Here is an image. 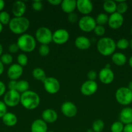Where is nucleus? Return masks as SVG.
I'll return each instance as SVG.
<instances>
[{
  "label": "nucleus",
  "mask_w": 132,
  "mask_h": 132,
  "mask_svg": "<svg viewBox=\"0 0 132 132\" xmlns=\"http://www.w3.org/2000/svg\"><path fill=\"white\" fill-rule=\"evenodd\" d=\"M20 103L25 109L33 110L40 105V97L35 92L28 90L21 94Z\"/></svg>",
  "instance_id": "nucleus-1"
},
{
  "label": "nucleus",
  "mask_w": 132,
  "mask_h": 132,
  "mask_svg": "<svg viewBox=\"0 0 132 132\" xmlns=\"http://www.w3.org/2000/svg\"><path fill=\"white\" fill-rule=\"evenodd\" d=\"M30 21L25 17H14L9 24L10 30L14 34L22 35L29 28Z\"/></svg>",
  "instance_id": "nucleus-2"
},
{
  "label": "nucleus",
  "mask_w": 132,
  "mask_h": 132,
  "mask_svg": "<svg viewBox=\"0 0 132 132\" xmlns=\"http://www.w3.org/2000/svg\"><path fill=\"white\" fill-rule=\"evenodd\" d=\"M116 48V43L111 37H102L97 42V50L101 55L104 56L113 55L115 53Z\"/></svg>",
  "instance_id": "nucleus-3"
},
{
  "label": "nucleus",
  "mask_w": 132,
  "mask_h": 132,
  "mask_svg": "<svg viewBox=\"0 0 132 132\" xmlns=\"http://www.w3.org/2000/svg\"><path fill=\"white\" fill-rule=\"evenodd\" d=\"M17 45L19 50L26 53L32 52L36 46V40L32 35L23 34L17 40Z\"/></svg>",
  "instance_id": "nucleus-4"
},
{
  "label": "nucleus",
  "mask_w": 132,
  "mask_h": 132,
  "mask_svg": "<svg viewBox=\"0 0 132 132\" xmlns=\"http://www.w3.org/2000/svg\"><path fill=\"white\" fill-rule=\"evenodd\" d=\"M115 99L121 105H129L132 103V91L128 87L119 88L115 92Z\"/></svg>",
  "instance_id": "nucleus-5"
},
{
  "label": "nucleus",
  "mask_w": 132,
  "mask_h": 132,
  "mask_svg": "<svg viewBox=\"0 0 132 132\" xmlns=\"http://www.w3.org/2000/svg\"><path fill=\"white\" fill-rule=\"evenodd\" d=\"M36 41L41 45H49L53 41V33L49 28L41 27L38 28L35 34Z\"/></svg>",
  "instance_id": "nucleus-6"
},
{
  "label": "nucleus",
  "mask_w": 132,
  "mask_h": 132,
  "mask_svg": "<svg viewBox=\"0 0 132 132\" xmlns=\"http://www.w3.org/2000/svg\"><path fill=\"white\" fill-rule=\"evenodd\" d=\"M97 25L95 19L90 15H84L78 21V27L80 29L87 33L94 30Z\"/></svg>",
  "instance_id": "nucleus-7"
},
{
  "label": "nucleus",
  "mask_w": 132,
  "mask_h": 132,
  "mask_svg": "<svg viewBox=\"0 0 132 132\" xmlns=\"http://www.w3.org/2000/svg\"><path fill=\"white\" fill-rule=\"evenodd\" d=\"M21 95L16 90H9L4 95L3 102L7 106L15 107L20 103Z\"/></svg>",
  "instance_id": "nucleus-8"
},
{
  "label": "nucleus",
  "mask_w": 132,
  "mask_h": 132,
  "mask_svg": "<svg viewBox=\"0 0 132 132\" xmlns=\"http://www.w3.org/2000/svg\"><path fill=\"white\" fill-rule=\"evenodd\" d=\"M43 83L44 89L49 94H56L60 91V83L58 79L53 77H47Z\"/></svg>",
  "instance_id": "nucleus-9"
},
{
  "label": "nucleus",
  "mask_w": 132,
  "mask_h": 132,
  "mask_svg": "<svg viewBox=\"0 0 132 132\" xmlns=\"http://www.w3.org/2000/svg\"><path fill=\"white\" fill-rule=\"evenodd\" d=\"M69 39V33L63 28L56 30L53 34V41L57 45H63L68 41Z\"/></svg>",
  "instance_id": "nucleus-10"
},
{
  "label": "nucleus",
  "mask_w": 132,
  "mask_h": 132,
  "mask_svg": "<svg viewBox=\"0 0 132 132\" xmlns=\"http://www.w3.org/2000/svg\"><path fill=\"white\" fill-rule=\"evenodd\" d=\"M98 90V85L95 81H85L82 85L80 88V92L82 94L85 96H90L96 93Z\"/></svg>",
  "instance_id": "nucleus-11"
},
{
  "label": "nucleus",
  "mask_w": 132,
  "mask_h": 132,
  "mask_svg": "<svg viewBox=\"0 0 132 132\" xmlns=\"http://www.w3.org/2000/svg\"><path fill=\"white\" fill-rule=\"evenodd\" d=\"M61 112L67 117H73L76 116L78 109L76 106L71 101H65L61 106Z\"/></svg>",
  "instance_id": "nucleus-12"
},
{
  "label": "nucleus",
  "mask_w": 132,
  "mask_h": 132,
  "mask_svg": "<svg viewBox=\"0 0 132 132\" xmlns=\"http://www.w3.org/2000/svg\"><path fill=\"white\" fill-rule=\"evenodd\" d=\"M98 78L100 82L104 85H109L113 81L115 75L111 68L105 67L100 70L98 73Z\"/></svg>",
  "instance_id": "nucleus-13"
},
{
  "label": "nucleus",
  "mask_w": 132,
  "mask_h": 132,
  "mask_svg": "<svg viewBox=\"0 0 132 132\" xmlns=\"http://www.w3.org/2000/svg\"><path fill=\"white\" fill-rule=\"evenodd\" d=\"M108 25L111 28L114 30L119 29L124 23V17L122 14L115 12L109 16Z\"/></svg>",
  "instance_id": "nucleus-14"
},
{
  "label": "nucleus",
  "mask_w": 132,
  "mask_h": 132,
  "mask_svg": "<svg viewBox=\"0 0 132 132\" xmlns=\"http://www.w3.org/2000/svg\"><path fill=\"white\" fill-rule=\"evenodd\" d=\"M76 9L81 14L87 15L93 9V5L89 0H78L76 1Z\"/></svg>",
  "instance_id": "nucleus-15"
},
{
  "label": "nucleus",
  "mask_w": 132,
  "mask_h": 132,
  "mask_svg": "<svg viewBox=\"0 0 132 132\" xmlns=\"http://www.w3.org/2000/svg\"><path fill=\"white\" fill-rule=\"evenodd\" d=\"M23 72V67H21L18 63H16L10 66L7 70V76L10 80L16 81L22 76Z\"/></svg>",
  "instance_id": "nucleus-16"
},
{
  "label": "nucleus",
  "mask_w": 132,
  "mask_h": 132,
  "mask_svg": "<svg viewBox=\"0 0 132 132\" xmlns=\"http://www.w3.org/2000/svg\"><path fill=\"white\" fill-rule=\"evenodd\" d=\"M41 118L46 123H54L58 119V114L53 109L47 108L42 112Z\"/></svg>",
  "instance_id": "nucleus-17"
},
{
  "label": "nucleus",
  "mask_w": 132,
  "mask_h": 132,
  "mask_svg": "<svg viewBox=\"0 0 132 132\" xmlns=\"http://www.w3.org/2000/svg\"><path fill=\"white\" fill-rule=\"evenodd\" d=\"M27 6L23 1H17L14 2L13 4L12 12L14 17L19 18V17H23L26 12Z\"/></svg>",
  "instance_id": "nucleus-18"
},
{
  "label": "nucleus",
  "mask_w": 132,
  "mask_h": 132,
  "mask_svg": "<svg viewBox=\"0 0 132 132\" xmlns=\"http://www.w3.org/2000/svg\"><path fill=\"white\" fill-rule=\"evenodd\" d=\"M120 121L124 125L132 124V108L126 107L123 108L119 115Z\"/></svg>",
  "instance_id": "nucleus-19"
},
{
  "label": "nucleus",
  "mask_w": 132,
  "mask_h": 132,
  "mask_svg": "<svg viewBox=\"0 0 132 132\" xmlns=\"http://www.w3.org/2000/svg\"><path fill=\"white\" fill-rule=\"evenodd\" d=\"M75 45L79 50H85L89 48L91 45L90 39L85 36H78L75 41Z\"/></svg>",
  "instance_id": "nucleus-20"
},
{
  "label": "nucleus",
  "mask_w": 132,
  "mask_h": 132,
  "mask_svg": "<svg viewBox=\"0 0 132 132\" xmlns=\"http://www.w3.org/2000/svg\"><path fill=\"white\" fill-rule=\"evenodd\" d=\"M47 129L46 122L40 119L34 120L31 126V132H47Z\"/></svg>",
  "instance_id": "nucleus-21"
},
{
  "label": "nucleus",
  "mask_w": 132,
  "mask_h": 132,
  "mask_svg": "<svg viewBox=\"0 0 132 132\" xmlns=\"http://www.w3.org/2000/svg\"><path fill=\"white\" fill-rule=\"evenodd\" d=\"M61 7L65 13L69 14L74 12L76 9V1L75 0H63L61 3Z\"/></svg>",
  "instance_id": "nucleus-22"
},
{
  "label": "nucleus",
  "mask_w": 132,
  "mask_h": 132,
  "mask_svg": "<svg viewBox=\"0 0 132 132\" xmlns=\"http://www.w3.org/2000/svg\"><path fill=\"white\" fill-rule=\"evenodd\" d=\"M1 119L4 125L9 127L14 126L18 122L16 116L12 112H7Z\"/></svg>",
  "instance_id": "nucleus-23"
},
{
  "label": "nucleus",
  "mask_w": 132,
  "mask_h": 132,
  "mask_svg": "<svg viewBox=\"0 0 132 132\" xmlns=\"http://www.w3.org/2000/svg\"><path fill=\"white\" fill-rule=\"evenodd\" d=\"M111 61L116 66L121 67L126 63L127 58L126 56L122 53L116 52L114 53L111 56Z\"/></svg>",
  "instance_id": "nucleus-24"
},
{
  "label": "nucleus",
  "mask_w": 132,
  "mask_h": 132,
  "mask_svg": "<svg viewBox=\"0 0 132 132\" xmlns=\"http://www.w3.org/2000/svg\"><path fill=\"white\" fill-rule=\"evenodd\" d=\"M116 1L113 0H107L105 1L103 3V9L104 11L107 14H112L116 12Z\"/></svg>",
  "instance_id": "nucleus-25"
},
{
  "label": "nucleus",
  "mask_w": 132,
  "mask_h": 132,
  "mask_svg": "<svg viewBox=\"0 0 132 132\" xmlns=\"http://www.w3.org/2000/svg\"><path fill=\"white\" fill-rule=\"evenodd\" d=\"M32 74L34 79H35L37 81H41V82H43L45 79L47 78L46 73H45V71L42 68H38V67L34 68L32 70Z\"/></svg>",
  "instance_id": "nucleus-26"
},
{
  "label": "nucleus",
  "mask_w": 132,
  "mask_h": 132,
  "mask_svg": "<svg viewBox=\"0 0 132 132\" xmlns=\"http://www.w3.org/2000/svg\"><path fill=\"white\" fill-rule=\"evenodd\" d=\"M29 83L26 80H20L17 82L16 91L18 92L19 94H23L25 92L28 91L29 88Z\"/></svg>",
  "instance_id": "nucleus-27"
},
{
  "label": "nucleus",
  "mask_w": 132,
  "mask_h": 132,
  "mask_svg": "<svg viewBox=\"0 0 132 132\" xmlns=\"http://www.w3.org/2000/svg\"><path fill=\"white\" fill-rule=\"evenodd\" d=\"M109 16L105 13H100L96 18L95 21L97 25L103 26L108 23Z\"/></svg>",
  "instance_id": "nucleus-28"
},
{
  "label": "nucleus",
  "mask_w": 132,
  "mask_h": 132,
  "mask_svg": "<svg viewBox=\"0 0 132 132\" xmlns=\"http://www.w3.org/2000/svg\"><path fill=\"white\" fill-rule=\"evenodd\" d=\"M104 129V122L101 119H97L93 122L92 130L94 132H102Z\"/></svg>",
  "instance_id": "nucleus-29"
},
{
  "label": "nucleus",
  "mask_w": 132,
  "mask_h": 132,
  "mask_svg": "<svg viewBox=\"0 0 132 132\" xmlns=\"http://www.w3.org/2000/svg\"><path fill=\"white\" fill-rule=\"evenodd\" d=\"M118 3L117 6H116V12L119 13V14H122L126 12V11L128 10V4L126 1H116Z\"/></svg>",
  "instance_id": "nucleus-30"
},
{
  "label": "nucleus",
  "mask_w": 132,
  "mask_h": 132,
  "mask_svg": "<svg viewBox=\"0 0 132 132\" xmlns=\"http://www.w3.org/2000/svg\"><path fill=\"white\" fill-rule=\"evenodd\" d=\"M116 46L120 50H126L129 46V41L125 38L120 39L116 43Z\"/></svg>",
  "instance_id": "nucleus-31"
},
{
  "label": "nucleus",
  "mask_w": 132,
  "mask_h": 132,
  "mask_svg": "<svg viewBox=\"0 0 132 132\" xmlns=\"http://www.w3.org/2000/svg\"><path fill=\"white\" fill-rule=\"evenodd\" d=\"M10 15L7 12L2 11L0 12V23L3 24H9L10 23Z\"/></svg>",
  "instance_id": "nucleus-32"
},
{
  "label": "nucleus",
  "mask_w": 132,
  "mask_h": 132,
  "mask_svg": "<svg viewBox=\"0 0 132 132\" xmlns=\"http://www.w3.org/2000/svg\"><path fill=\"white\" fill-rule=\"evenodd\" d=\"M124 127V124L120 121H116L111 125L110 130L111 132H123Z\"/></svg>",
  "instance_id": "nucleus-33"
},
{
  "label": "nucleus",
  "mask_w": 132,
  "mask_h": 132,
  "mask_svg": "<svg viewBox=\"0 0 132 132\" xmlns=\"http://www.w3.org/2000/svg\"><path fill=\"white\" fill-rule=\"evenodd\" d=\"M28 57L27 55L25 54H19L17 57V62L18 64H19L21 67H25L28 63Z\"/></svg>",
  "instance_id": "nucleus-34"
},
{
  "label": "nucleus",
  "mask_w": 132,
  "mask_h": 132,
  "mask_svg": "<svg viewBox=\"0 0 132 132\" xmlns=\"http://www.w3.org/2000/svg\"><path fill=\"white\" fill-rule=\"evenodd\" d=\"M0 60H1V61L2 62L3 64L9 65V64H10L12 63L13 57L11 54H2V55L0 57Z\"/></svg>",
  "instance_id": "nucleus-35"
},
{
  "label": "nucleus",
  "mask_w": 132,
  "mask_h": 132,
  "mask_svg": "<svg viewBox=\"0 0 132 132\" xmlns=\"http://www.w3.org/2000/svg\"><path fill=\"white\" fill-rule=\"evenodd\" d=\"M39 54L43 57H45L49 55L50 52V47L48 45H41L38 49Z\"/></svg>",
  "instance_id": "nucleus-36"
},
{
  "label": "nucleus",
  "mask_w": 132,
  "mask_h": 132,
  "mask_svg": "<svg viewBox=\"0 0 132 132\" xmlns=\"http://www.w3.org/2000/svg\"><path fill=\"white\" fill-rule=\"evenodd\" d=\"M93 32L97 36H102L104 35L105 32H106V29L104 27V26L97 25Z\"/></svg>",
  "instance_id": "nucleus-37"
},
{
  "label": "nucleus",
  "mask_w": 132,
  "mask_h": 132,
  "mask_svg": "<svg viewBox=\"0 0 132 132\" xmlns=\"http://www.w3.org/2000/svg\"><path fill=\"white\" fill-rule=\"evenodd\" d=\"M32 8L36 12L41 11L43 9L42 2L40 1H34L32 3Z\"/></svg>",
  "instance_id": "nucleus-38"
},
{
  "label": "nucleus",
  "mask_w": 132,
  "mask_h": 132,
  "mask_svg": "<svg viewBox=\"0 0 132 132\" xmlns=\"http://www.w3.org/2000/svg\"><path fill=\"white\" fill-rule=\"evenodd\" d=\"M7 113V106L2 101H0V118H2Z\"/></svg>",
  "instance_id": "nucleus-39"
},
{
  "label": "nucleus",
  "mask_w": 132,
  "mask_h": 132,
  "mask_svg": "<svg viewBox=\"0 0 132 132\" xmlns=\"http://www.w3.org/2000/svg\"><path fill=\"white\" fill-rule=\"evenodd\" d=\"M19 48L18 47L17 43H12L11 45H9V51L10 52V53L11 54H15V53H17L18 51H19Z\"/></svg>",
  "instance_id": "nucleus-40"
},
{
  "label": "nucleus",
  "mask_w": 132,
  "mask_h": 132,
  "mask_svg": "<svg viewBox=\"0 0 132 132\" xmlns=\"http://www.w3.org/2000/svg\"><path fill=\"white\" fill-rule=\"evenodd\" d=\"M68 20L70 23H75L78 21V15L75 13L72 12L68 14Z\"/></svg>",
  "instance_id": "nucleus-41"
},
{
  "label": "nucleus",
  "mask_w": 132,
  "mask_h": 132,
  "mask_svg": "<svg viewBox=\"0 0 132 132\" xmlns=\"http://www.w3.org/2000/svg\"><path fill=\"white\" fill-rule=\"evenodd\" d=\"M87 76L88 80H90V81H95L97 77V72L94 70H90L88 72L87 74Z\"/></svg>",
  "instance_id": "nucleus-42"
},
{
  "label": "nucleus",
  "mask_w": 132,
  "mask_h": 132,
  "mask_svg": "<svg viewBox=\"0 0 132 132\" xmlns=\"http://www.w3.org/2000/svg\"><path fill=\"white\" fill-rule=\"evenodd\" d=\"M17 82L18 81H14V80H10L8 84V88L9 90H16Z\"/></svg>",
  "instance_id": "nucleus-43"
},
{
  "label": "nucleus",
  "mask_w": 132,
  "mask_h": 132,
  "mask_svg": "<svg viewBox=\"0 0 132 132\" xmlns=\"http://www.w3.org/2000/svg\"><path fill=\"white\" fill-rule=\"evenodd\" d=\"M6 92V86L3 81H0V97L3 95Z\"/></svg>",
  "instance_id": "nucleus-44"
},
{
  "label": "nucleus",
  "mask_w": 132,
  "mask_h": 132,
  "mask_svg": "<svg viewBox=\"0 0 132 132\" xmlns=\"http://www.w3.org/2000/svg\"><path fill=\"white\" fill-rule=\"evenodd\" d=\"M62 2V0H49L48 1L49 3H50L52 5H54V6H57V5H61Z\"/></svg>",
  "instance_id": "nucleus-45"
},
{
  "label": "nucleus",
  "mask_w": 132,
  "mask_h": 132,
  "mask_svg": "<svg viewBox=\"0 0 132 132\" xmlns=\"http://www.w3.org/2000/svg\"><path fill=\"white\" fill-rule=\"evenodd\" d=\"M123 132H132V124H129L124 126Z\"/></svg>",
  "instance_id": "nucleus-46"
},
{
  "label": "nucleus",
  "mask_w": 132,
  "mask_h": 132,
  "mask_svg": "<svg viewBox=\"0 0 132 132\" xmlns=\"http://www.w3.org/2000/svg\"><path fill=\"white\" fill-rule=\"evenodd\" d=\"M5 6V3L3 0H0V12L3 11Z\"/></svg>",
  "instance_id": "nucleus-47"
},
{
  "label": "nucleus",
  "mask_w": 132,
  "mask_h": 132,
  "mask_svg": "<svg viewBox=\"0 0 132 132\" xmlns=\"http://www.w3.org/2000/svg\"><path fill=\"white\" fill-rule=\"evenodd\" d=\"M4 69H5L4 68V64H3L2 62L0 60V76L3 74V73L4 72Z\"/></svg>",
  "instance_id": "nucleus-48"
},
{
  "label": "nucleus",
  "mask_w": 132,
  "mask_h": 132,
  "mask_svg": "<svg viewBox=\"0 0 132 132\" xmlns=\"http://www.w3.org/2000/svg\"><path fill=\"white\" fill-rule=\"evenodd\" d=\"M128 88L129 89V90H131V91H132V81H131L130 82H129V83H128Z\"/></svg>",
  "instance_id": "nucleus-49"
},
{
  "label": "nucleus",
  "mask_w": 132,
  "mask_h": 132,
  "mask_svg": "<svg viewBox=\"0 0 132 132\" xmlns=\"http://www.w3.org/2000/svg\"><path fill=\"white\" fill-rule=\"evenodd\" d=\"M3 52V48L2 45H1V44L0 43V57H1V55H2Z\"/></svg>",
  "instance_id": "nucleus-50"
},
{
  "label": "nucleus",
  "mask_w": 132,
  "mask_h": 132,
  "mask_svg": "<svg viewBox=\"0 0 132 132\" xmlns=\"http://www.w3.org/2000/svg\"><path fill=\"white\" fill-rule=\"evenodd\" d=\"M129 66H130L131 68H132V56H131L130 58H129Z\"/></svg>",
  "instance_id": "nucleus-51"
},
{
  "label": "nucleus",
  "mask_w": 132,
  "mask_h": 132,
  "mask_svg": "<svg viewBox=\"0 0 132 132\" xmlns=\"http://www.w3.org/2000/svg\"><path fill=\"white\" fill-rule=\"evenodd\" d=\"M3 29V24L0 23V34L2 32Z\"/></svg>",
  "instance_id": "nucleus-52"
},
{
  "label": "nucleus",
  "mask_w": 132,
  "mask_h": 132,
  "mask_svg": "<svg viewBox=\"0 0 132 132\" xmlns=\"http://www.w3.org/2000/svg\"><path fill=\"white\" fill-rule=\"evenodd\" d=\"M129 47H130L131 49L132 50V39H131V41H129Z\"/></svg>",
  "instance_id": "nucleus-53"
},
{
  "label": "nucleus",
  "mask_w": 132,
  "mask_h": 132,
  "mask_svg": "<svg viewBox=\"0 0 132 132\" xmlns=\"http://www.w3.org/2000/svg\"><path fill=\"white\" fill-rule=\"evenodd\" d=\"M87 132H94V131H93L91 128V129H88V130H87Z\"/></svg>",
  "instance_id": "nucleus-54"
},
{
  "label": "nucleus",
  "mask_w": 132,
  "mask_h": 132,
  "mask_svg": "<svg viewBox=\"0 0 132 132\" xmlns=\"http://www.w3.org/2000/svg\"><path fill=\"white\" fill-rule=\"evenodd\" d=\"M131 35H132V27H131Z\"/></svg>",
  "instance_id": "nucleus-55"
},
{
  "label": "nucleus",
  "mask_w": 132,
  "mask_h": 132,
  "mask_svg": "<svg viewBox=\"0 0 132 132\" xmlns=\"http://www.w3.org/2000/svg\"><path fill=\"white\" fill-rule=\"evenodd\" d=\"M47 132H54V131H47Z\"/></svg>",
  "instance_id": "nucleus-56"
}]
</instances>
